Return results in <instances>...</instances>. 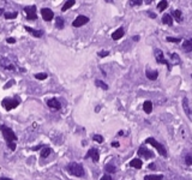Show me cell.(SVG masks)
<instances>
[{
	"label": "cell",
	"instance_id": "1",
	"mask_svg": "<svg viewBox=\"0 0 192 180\" xmlns=\"http://www.w3.org/2000/svg\"><path fill=\"white\" fill-rule=\"evenodd\" d=\"M0 130H1V132H2L4 139H5L6 143H7L8 149H11L12 151H15L16 150V141H17V136H16V133L13 132L10 127H7V126H5V125L0 126Z\"/></svg>",
	"mask_w": 192,
	"mask_h": 180
},
{
	"label": "cell",
	"instance_id": "2",
	"mask_svg": "<svg viewBox=\"0 0 192 180\" xmlns=\"http://www.w3.org/2000/svg\"><path fill=\"white\" fill-rule=\"evenodd\" d=\"M66 171L71 174V175H75V177H83L84 175V168L81 163H77V162H71L66 166Z\"/></svg>",
	"mask_w": 192,
	"mask_h": 180
},
{
	"label": "cell",
	"instance_id": "3",
	"mask_svg": "<svg viewBox=\"0 0 192 180\" xmlns=\"http://www.w3.org/2000/svg\"><path fill=\"white\" fill-rule=\"evenodd\" d=\"M145 143L150 144V145H153L154 148H156V150L159 151V154H160L161 156H163V157L167 156V151H166L165 147H163L162 144H160V143L156 141V139H154L153 137H149V138H146V139H145Z\"/></svg>",
	"mask_w": 192,
	"mask_h": 180
},
{
	"label": "cell",
	"instance_id": "4",
	"mask_svg": "<svg viewBox=\"0 0 192 180\" xmlns=\"http://www.w3.org/2000/svg\"><path fill=\"white\" fill-rule=\"evenodd\" d=\"M19 102H21V100H18V99H4L1 105L6 110H11L16 108L19 105Z\"/></svg>",
	"mask_w": 192,
	"mask_h": 180
},
{
	"label": "cell",
	"instance_id": "5",
	"mask_svg": "<svg viewBox=\"0 0 192 180\" xmlns=\"http://www.w3.org/2000/svg\"><path fill=\"white\" fill-rule=\"evenodd\" d=\"M24 12L27 13V18H28L29 21H35V19L37 18V15H36V6H35V5L24 7Z\"/></svg>",
	"mask_w": 192,
	"mask_h": 180
},
{
	"label": "cell",
	"instance_id": "6",
	"mask_svg": "<svg viewBox=\"0 0 192 180\" xmlns=\"http://www.w3.org/2000/svg\"><path fill=\"white\" fill-rule=\"evenodd\" d=\"M155 59H156V61L159 64H162V65H168V61L166 60V58H165V54H163V52H162L161 49H156L155 51ZM169 67V65H168ZM170 69V67H169Z\"/></svg>",
	"mask_w": 192,
	"mask_h": 180
},
{
	"label": "cell",
	"instance_id": "7",
	"mask_svg": "<svg viewBox=\"0 0 192 180\" xmlns=\"http://www.w3.org/2000/svg\"><path fill=\"white\" fill-rule=\"evenodd\" d=\"M41 16H42V18L46 21V22H49V21H52L53 19V17H54V13H53V11L51 10V8H42L41 10Z\"/></svg>",
	"mask_w": 192,
	"mask_h": 180
},
{
	"label": "cell",
	"instance_id": "8",
	"mask_svg": "<svg viewBox=\"0 0 192 180\" xmlns=\"http://www.w3.org/2000/svg\"><path fill=\"white\" fill-rule=\"evenodd\" d=\"M86 157H91L94 162H99V160H100V153H99V149H96V148L89 149V151L86 153Z\"/></svg>",
	"mask_w": 192,
	"mask_h": 180
},
{
	"label": "cell",
	"instance_id": "9",
	"mask_svg": "<svg viewBox=\"0 0 192 180\" xmlns=\"http://www.w3.org/2000/svg\"><path fill=\"white\" fill-rule=\"evenodd\" d=\"M88 22H89V18H88L86 16H82V15H81V16H78L76 19L73 21L72 25L76 27V28H79V27H82V25L86 24Z\"/></svg>",
	"mask_w": 192,
	"mask_h": 180
},
{
	"label": "cell",
	"instance_id": "10",
	"mask_svg": "<svg viewBox=\"0 0 192 180\" xmlns=\"http://www.w3.org/2000/svg\"><path fill=\"white\" fill-rule=\"evenodd\" d=\"M183 108H184L185 114L192 120V109H191V107H190V105H189V100H187L186 97L183 99Z\"/></svg>",
	"mask_w": 192,
	"mask_h": 180
},
{
	"label": "cell",
	"instance_id": "11",
	"mask_svg": "<svg viewBox=\"0 0 192 180\" xmlns=\"http://www.w3.org/2000/svg\"><path fill=\"white\" fill-rule=\"evenodd\" d=\"M0 65H1V67L5 69V70H15L13 64L11 63L8 59H6V58H2V59L0 60Z\"/></svg>",
	"mask_w": 192,
	"mask_h": 180
},
{
	"label": "cell",
	"instance_id": "12",
	"mask_svg": "<svg viewBox=\"0 0 192 180\" xmlns=\"http://www.w3.org/2000/svg\"><path fill=\"white\" fill-rule=\"evenodd\" d=\"M138 156L140 157H145V158H149V157H153L154 156V153L145 149L144 147H140L138 150Z\"/></svg>",
	"mask_w": 192,
	"mask_h": 180
},
{
	"label": "cell",
	"instance_id": "13",
	"mask_svg": "<svg viewBox=\"0 0 192 180\" xmlns=\"http://www.w3.org/2000/svg\"><path fill=\"white\" fill-rule=\"evenodd\" d=\"M47 105H48V107L54 108V109H60V108H62L60 102L58 101L57 99H51V100H48V101H47Z\"/></svg>",
	"mask_w": 192,
	"mask_h": 180
},
{
	"label": "cell",
	"instance_id": "14",
	"mask_svg": "<svg viewBox=\"0 0 192 180\" xmlns=\"http://www.w3.org/2000/svg\"><path fill=\"white\" fill-rule=\"evenodd\" d=\"M24 29H25L28 32H30L31 35L35 36V37H41L42 34H43V32H41V30H36V29H32V28H30V27H24Z\"/></svg>",
	"mask_w": 192,
	"mask_h": 180
},
{
	"label": "cell",
	"instance_id": "15",
	"mask_svg": "<svg viewBox=\"0 0 192 180\" xmlns=\"http://www.w3.org/2000/svg\"><path fill=\"white\" fill-rule=\"evenodd\" d=\"M129 164H130V167H133V168L140 169V168H142V166H143V162H142V160H140V158H133V160H131V162Z\"/></svg>",
	"mask_w": 192,
	"mask_h": 180
},
{
	"label": "cell",
	"instance_id": "16",
	"mask_svg": "<svg viewBox=\"0 0 192 180\" xmlns=\"http://www.w3.org/2000/svg\"><path fill=\"white\" fill-rule=\"evenodd\" d=\"M145 76H146V78H149L150 80H155V79L159 77V72H157V71H154V70H146Z\"/></svg>",
	"mask_w": 192,
	"mask_h": 180
},
{
	"label": "cell",
	"instance_id": "17",
	"mask_svg": "<svg viewBox=\"0 0 192 180\" xmlns=\"http://www.w3.org/2000/svg\"><path fill=\"white\" fill-rule=\"evenodd\" d=\"M124 34H125V32H124L123 28H119L118 30H115V32H113V34H112V39L116 41V40L121 39V37L124 36Z\"/></svg>",
	"mask_w": 192,
	"mask_h": 180
},
{
	"label": "cell",
	"instance_id": "18",
	"mask_svg": "<svg viewBox=\"0 0 192 180\" xmlns=\"http://www.w3.org/2000/svg\"><path fill=\"white\" fill-rule=\"evenodd\" d=\"M143 110L145 112L146 114L151 113V110H153V103H151V101H145L143 103Z\"/></svg>",
	"mask_w": 192,
	"mask_h": 180
},
{
	"label": "cell",
	"instance_id": "19",
	"mask_svg": "<svg viewBox=\"0 0 192 180\" xmlns=\"http://www.w3.org/2000/svg\"><path fill=\"white\" fill-rule=\"evenodd\" d=\"M172 17H174L177 22H183V13L180 10H174L172 12Z\"/></svg>",
	"mask_w": 192,
	"mask_h": 180
},
{
	"label": "cell",
	"instance_id": "20",
	"mask_svg": "<svg viewBox=\"0 0 192 180\" xmlns=\"http://www.w3.org/2000/svg\"><path fill=\"white\" fill-rule=\"evenodd\" d=\"M162 22H163V24H167V25H173V17H172V15H165L162 17Z\"/></svg>",
	"mask_w": 192,
	"mask_h": 180
},
{
	"label": "cell",
	"instance_id": "21",
	"mask_svg": "<svg viewBox=\"0 0 192 180\" xmlns=\"http://www.w3.org/2000/svg\"><path fill=\"white\" fill-rule=\"evenodd\" d=\"M183 48L185 49V52H192V39L185 41L183 43Z\"/></svg>",
	"mask_w": 192,
	"mask_h": 180
},
{
	"label": "cell",
	"instance_id": "22",
	"mask_svg": "<svg viewBox=\"0 0 192 180\" xmlns=\"http://www.w3.org/2000/svg\"><path fill=\"white\" fill-rule=\"evenodd\" d=\"M75 4H76V1H75V0H70V1H66V2L64 4V6L62 7V12L67 11V10H69L70 7H72Z\"/></svg>",
	"mask_w": 192,
	"mask_h": 180
},
{
	"label": "cell",
	"instance_id": "23",
	"mask_svg": "<svg viewBox=\"0 0 192 180\" xmlns=\"http://www.w3.org/2000/svg\"><path fill=\"white\" fill-rule=\"evenodd\" d=\"M95 85L97 86V88L103 89V90H108V84H106L103 80H100V79H96L95 80Z\"/></svg>",
	"mask_w": 192,
	"mask_h": 180
},
{
	"label": "cell",
	"instance_id": "24",
	"mask_svg": "<svg viewBox=\"0 0 192 180\" xmlns=\"http://www.w3.org/2000/svg\"><path fill=\"white\" fill-rule=\"evenodd\" d=\"M157 7H159V11H160V12H163L166 8L168 7V1H166V0H162V1H160V2H159Z\"/></svg>",
	"mask_w": 192,
	"mask_h": 180
},
{
	"label": "cell",
	"instance_id": "25",
	"mask_svg": "<svg viewBox=\"0 0 192 180\" xmlns=\"http://www.w3.org/2000/svg\"><path fill=\"white\" fill-rule=\"evenodd\" d=\"M52 153V149L51 148H48V147H45V148L41 150V157H48L49 156V154Z\"/></svg>",
	"mask_w": 192,
	"mask_h": 180
},
{
	"label": "cell",
	"instance_id": "26",
	"mask_svg": "<svg viewBox=\"0 0 192 180\" xmlns=\"http://www.w3.org/2000/svg\"><path fill=\"white\" fill-rule=\"evenodd\" d=\"M163 179V175L159 174V175H145L144 180H162Z\"/></svg>",
	"mask_w": 192,
	"mask_h": 180
},
{
	"label": "cell",
	"instance_id": "27",
	"mask_svg": "<svg viewBox=\"0 0 192 180\" xmlns=\"http://www.w3.org/2000/svg\"><path fill=\"white\" fill-rule=\"evenodd\" d=\"M55 27H57L58 29H62V28H64V19H62V17H58V18H57V21H55Z\"/></svg>",
	"mask_w": 192,
	"mask_h": 180
},
{
	"label": "cell",
	"instance_id": "28",
	"mask_svg": "<svg viewBox=\"0 0 192 180\" xmlns=\"http://www.w3.org/2000/svg\"><path fill=\"white\" fill-rule=\"evenodd\" d=\"M17 16H18V12H6L5 15H4V17L6 18V19H15V18H17Z\"/></svg>",
	"mask_w": 192,
	"mask_h": 180
},
{
	"label": "cell",
	"instance_id": "29",
	"mask_svg": "<svg viewBox=\"0 0 192 180\" xmlns=\"http://www.w3.org/2000/svg\"><path fill=\"white\" fill-rule=\"evenodd\" d=\"M105 171H106L107 173H115V172H116L114 164H106V167H105Z\"/></svg>",
	"mask_w": 192,
	"mask_h": 180
},
{
	"label": "cell",
	"instance_id": "30",
	"mask_svg": "<svg viewBox=\"0 0 192 180\" xmlns=\"http://www.w3.org/2000/svg\"><path fill=\"white\" fill-rule=\"evenodd\" d=\"M35 78L38 79V80H45L47 78V73H36Z\"/></svg>",
	"mask_w": 192,
	"mask_h": 180
},
{
	"label": "cell",
	"instance_id": "31",
	"mask_svg": "<svg viewBox=\"0 0 192 180\" xmlns=\"http://www.w3.org/2000/svg\"><path fill=\"white\" fill-rule=\"evenodd\" d=\"M92 139L95 142H97V143H102V142H103V137L100 136V134H95V136L92 137Z\"/></svg>",
	"mask_w": 192,
	"mask_h": 180
},
{
	"label": "cell",
	"instance_id": "32",
	"mask_svg": "<svg viewBox=\"0 0 192 180\" xmlns=\"http://www.w3.org/2000/svg\"><path fill=\"white\" fill-rule=\"evenodd\" d=\"M167 41L168 42H174V43H179L181 39H179V37H167Z\"/></svg>",
	"mask_w": 192,
	"mask_h": 180
},
{
	"label": "cell",
	"instance_id": "33",
	"mask_svg": "<svg viewBox=\"0 0 192 180\" xmlns=\"http://www.w3.org/2000/svg\"><path fill=\"white\" fill-rule=\"evenodd\" d=\"M170 58H172L174 61H177V64H180V58H179V55L178 54H173V53H172V54H170Z\"/></svg>",
	"mask_w": 192,
	"mask_h": 180
},
{
	"label": "cell",
	"instance_id": "34",
	"mask_svg": "<svg viewBox=\"0 0 192 180\" xmlns=\"http://www.w3.org/2000/svg\"><path fill=\"white\" fill-rule=\"evenodd\" d=\"M129 4H130L131 6H138V5H140V4H142V1H140V0H137V1H132V0H131V1H129Z\"/></svg>",
	"mask_w": 192,
	"mask_h": 180
},
{
	"label": "cell",
	"instance_id": "35",
	"mask_svg": "<svg viewBox=\"0 0 192 180\" xmlns=\"http://www.w3.org/2000/svg\"><path fill=\"white\" fill-rule=\"evenodd\" d=\"M108 55H109L108 51H101L100 53H99V56H101V58H105V56H108Z\"/></svg>",
	"mask_w": 192,
	"mask_h": 180
},
{
	"label": "cell",
	"instance_id": "36",
	"mask_svg": "<svg viewBox=\"0 0 192 180\" xmlns=\"http://www.w3.org/2000/svg\"><path fill=\"white\" fill-rule=\"evenodd\" d=\"M185 162L189 166H192V156H186L185 157Z\"/></svg>",
	"mask_w": 192,
	"mask_h": 180
},
{
	"label": "cell",
	"instance_id": "37",
	"mask_svg": "<svg viewBox=\"0 0 192 180\" xmlns=\"http://www.w3.org/2000/svg\"><path fill=\"white\" fill-rule=\"evenodd\" d=\"M101 180H113V179L111 178V175H109V174H105V175L101 178Z\"/></svg>",
	"mask_w": 192,
	"mask_h": 180
},
{
	"label": "cell",
	"instance_id": "38",
	"mask_svg": "<svg viewBox=\"0 0 192 180\" xmlns=\"http://www.w3.org/2000/svg\"><path fill=\"white\" fill-rule=\"evenodd\" d=\"M6 42H7V43H15L16 39H13V37H8V39L6 40Z\"/></svg>",
	"mask_w": 192,
	"mask_h": 180
},
{
	"label": "cell",
	"instance_id": "39",
	"mask_svg": "<svg viewBox=\"0 0 192 180\" xmlns=\"http://www.w3.org/2000/svg\"><path fill=\"white\" fill-rule=\"evenodd\" d=\"M148 15L151 17V18H155V17H156V15H154L153 12H148Z\"/></svg>",
	"mask_w": 192,
	"mask_h": 180
},
{
	"label": "cell",
	"instance_id": "40",
	"mask_svg": "<svg viewBox=\"0 0 192 180\" xmlns=\"http://www.w3.org/2000/svg\"><path fill=\"white\" fill-rule=\"evenodd\" d=\"M12 82H13V80H11V83H7V84H6V85H5V89H7L8 86H11V85H12V84H13V83H12Z\"/></svg>",
	"mask_w": 192,
	"mask_h": 180
},
{
	"label": "cell",
	"instance_id": "41",
	"mask_svg": "<svg viewBox=\"0 0 192 180\" xmlns=\"http://www.w3.org/2000/svg\"><path fill=\"white\" fill-rule=\"evenodd\" d=\"M149 168H150V169H156V168H155V164H154V163L149 164Z\"/></svg>",
	"mask_w": 192,
	"mask_h": 180
},
{
	"label": "cell",
	"instance_id": "42",
	"mask_svg": "<svg viewBox=\"0 0 192 180\" xmlns=\"http://www.w3.org/2000/svg\"><path fill=\"white\" fill-rule=\"evenodd\" d=\"M112 145H113V147H119V143H118V142H113Z\"/></svg>",
	"mask_w": 192,
	"mask_h": 180
},
{
	"label": "cell",
	"instance_id": "43",
	"mask_svg": "<svg viewBox=\"0 0 192 180\" xmlns=\"http://www.w3.org/2000/svg\"><path fill=\"white\" fill-rule=\"evenodd\" d=\"M1 15H5V13H4V8L0 7V16H1Z\"/></svg>",
	"mask_w": 192,
	"mask_h": 180
},
{
	"label": "cell",
	"instance_id": "44",
	"mask_svg": "<svg viewBox=\"0 0 192 180\" xmlns=\"http://www.w3.org/2000/svg\"><path fill=\"white\" fill-rule=\"evenodd\" d=\"M0 180H12V179H10V178H0Z\"/></svg>",
	"mask_w": 192,
	"mask_h": 180
},
{
	"label": "cell",
	"instance_id": "45",
	"mask_svg": "<svg viewBox=\"0 0 192 180\" xmlns=\"http://www.w3.org/2000/svg\"><path fill=\"white\" fill-rule=\"evenodd\" d=\"M133 40H135V41H138L139 37H138V36H135V37H133Z\"/></svg>",
	"mask_w": 192,
	"mask_h": 180
}]
</instances>
